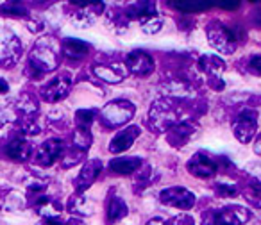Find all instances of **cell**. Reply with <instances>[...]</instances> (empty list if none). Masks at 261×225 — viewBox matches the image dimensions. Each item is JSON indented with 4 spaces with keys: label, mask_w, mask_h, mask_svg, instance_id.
<instances>
[{
    "label": "cell",
    "mask_w": 261,
    "mask_h": 225,
    "mask_svg": "<svg viewBox=\"0 0 261 225\" xmlns=\"http://www.w3.org/2000/svg\"><path fill=\"white\" fill-rule=\"evenodd\" d=\"M0 13H4V15H15V16H22L25 15V8L18 2H8V4L0 6Z\"/></svg>",
    "instance_id": "obj_28"
},
{
    "label": "cell",
    "mask_w": 261,
    "mask_h": 225,
    "mask_svg": "<svg viewBox=\"0 0 261 225\" xmlns=\"http://www.w3.org/2000/svg\"><path fill=\"white\" fill-rule=\"evenodd\" d=\"M217 193H218L220 196H234V195H236V188H234V186L218 184V186H217Z\"/></svg>",
    "instance_id": "obj_30"
},
{
    "label": "cell",
    "mask_w": 261,
    "mask_h": 225,
    "mask_svg": "<svg viewBox=\"0 0 261 225\" xmlns=\"http://www.w3.org/2000/svg\"><path fill=\"white\" fill-rule=\"evenodd\" d=\"M161 27H163V20L158 16H150L142 22V31L147 34H156L158 31H161Z\"/></svg>",
    "instance_id": "obj_27"
},
{
    "label": "cell",
    "mask_w": 261,
    "mask_h": 225,
    "mask_svg": "<svg viewBox=\"0 0 261 225\" xmlns=\"http://www.w3.org/2000/svg\"><path fill=\"white\" fill-rule=\"evenodd\" d=\"M83 154L81 150H77V154H73V150H70V152L65 154V159H63V164H65V168H70L73 163H79L81 159H83Z\"/></svg>",
    "instance_id": "obj_29"
},
{
    "label": "cell",
    "mask_w": 261,
    "mask_h": 225,
    "mask_svg": "<svg viewBox=\"0 0 261 225\" xmlns=\"http://www.w3.org/2000/svg\"><path fill=\"white\" fill-rule=\"evenodd\" d=\"M8 120H9V117L2 111V109H0V127H4V125L8 124Z\"/></svg>",
    "instance_id": "obj_34"
},
{
    "label": "cell",
    "mask_w": 261,
    "mask_h": 225,
    "mask_svg": "<svg viewBox=\"0 0 261 225\" xmlns=\"http://www.w3.org/2000/svg\"><path fill=\"white\" fill-rule=\"evenodd\" d=\"M160 200L165 206L177 207V209H192L195 206V195L186 188H167L160 193Z\"/></svg>",
    "instance_id": "obj_6"
},
{
    "label": "cell",
    "mask_w": 261,
    "mask_h": 225,
    "mask_svg": "<svg viewBox=\"0 0 261 225\" xmlns=\"http://www.w3.org/2000/svg\"><path fill=\"white\" fill-rule=\"evenodd\" d=\"M172 8L181 9L185 13H195V11H206L210 9L211 2H202V0H175V2H170Z\"/></svg>",
    "instance_id": "obj_22"
},
{
    "label": "cell",
    "mask_w": 261,
    "mask_h": 225,
    "mask_svg": "<svg viewBox=\"0 0 261 225\" xmlns=\"http://www.w3.org/2000/svg\"><path fill=\"white\" fill-rule=\"evenodd\" d=\"M70 207H72L73 213H83V214H91L93 213V204H88L86 200L83 199V195H75L70 202Z\"/></svg>",
    "instance_id": "obj_26"
},
{
    "label": "cell",
    "mask_w": 261,
    "mask_h": 225,
    "mask_svg": "<svg viewBox=\"0 0 261 225\" xmlns=\"http://www.w3.org/2000/svg\"><path fill=\"white\" fill-rule=\"evenodd\" d=\"M250 218V213L242 206H229L202 214V225H242Z\"/></svg>",
    "instance_id": "obj_3"
},
{
    "label": "cell",
    "mask_w": 261,
    "mask_h": 225,
    "mask_svg": "<svg viewBox=\"0 0 261 225\" xmlns=\"http://www.w3.org/2000/svg\"><path fill=\"white\" fill-rule=\"evenodd\" d=\"M259 61H261V55H254V58H252V63H250V66H252V72L254 73H259Z\"/></svg>",
    "instance_id": "obj_33"
},
{
    "label": "cell",
    "mask_w": 261,
    "mask_h": 225,
    "mask_svg": "<svg viewBox=\"0 0 261 225\" xmlns=\"http://www.w3.org/2000/svg\"><path fill=\"white\" fill-rule=\"evenodd\" d=\"M20 58V43L9 31L0 29V65L11 66Z\"/></svg>",
    "instance_id": "obj_9"
},
{
    "label": "cell",
    "mask_w": 261,
    "mask_h": 225,
    "mask_svg": "<svg viewBox=\"0 0 261 225\" xmlns=\"http://www.w3.org/2000/svg\"><path fill=\"white\" fill-rule=\"evenodd\" d=\"M179 120V111L175 107L174 102L167 100V98H160L152 104L149 112V124L150 129L156 132L170 131L174 125H177Z\"/></svg>",
    "instance_id": "obj_2"
},
{
    "label": "cell",
    "mask_w": 261,
    "mask_h": 225,
    "mask_svg": "<svg viewBox=\"0 0 261 225\" xmlns=\"http://www.w3.org/2000/svg\"><path fill=\"white\" fill-rule=\"evenodd\" d=\"M147 225H167V223H165V220H161V218H154V220H150Z\"/></svg>",
    "instance_id": "obj_35"
},
{
    "label": "cell",
    "mask_w": 261,
    "mask_h": 225,
    "mask_svg": "<svg viewBox=\"0 0 261 225\" xmlns=\"http://www.w3.org/2000/svg\"><path fill=\"white\" fill-rule=\"evenodd\" d=\"M257 131V112L254 109H245L238 117L234 125V134L238 142L249 143L256 136Z\"/></svg>",
    "instance_id": "obj_8"
},
{
    "label": "cell",
    "mask_w": 261,
    "mask_h": 225,
    "mask_svg": "<svg viewBox=\"0 0 261 225\" xmlns=\"http://www.w3.org/2000/svg\"><path fill=\"white\" fill-rule=\"evenodd\" d=\"M70 86H72V77H70V73H61V75H58L56 79H52L47 86L41 88L40 95L45 102L54 104V102H59L61 98H65L66 95H68Z\"/></svg>",
    "instance_id": "obj_7"
},
{
    "label": "cell",
    "mask_w": 261,
    "mask_h": 225,
    "mask_svg": "<svg viewBox=\"0 0 261 225\" xmlns=\"http://www.w3.org/2000/svg\"><path fill=\"white\" fill-rule=\"evenodd\" d=\"M142 166V159L140 157H115V159L109 161V168H111L115 174L120 175H129L135 170Z\"/></svg>",
    "instance_id": "obj_18"
},
{
    "label": "cell",
    "mask_w": 261,
    "mask_h": 225,
    "mask_svg": "<svg viewBox=\"0 0 261 225\" xmlns=\"http://www.w3.org/2000/svg\"><path fill=\"white\" fill-rule=\"evenodd\" d=\"M167 225H193V220H192V216H188V214H179V216H175L174 220Z\"/></svg>",
    "instance_id": "obj_31"
},
{
    "label": "cell",
    "mask_w": 261,
    "mask_h": 225,
    "mask_svg": "<svg viewBox=\"0 0 261 225\" xmlns=\"http://www.w3.org/2000/svg\"><path fill=\"white\" fill-rule=\"evenodd\" d=\"M95 109H79L75 112V120H77V127H83V129H90L91 124L95 120Z\"/></svg>",
    "instance_id": "obj_25"
},
{
    "label": "cell",
    "mask_w": 261,
    "mask_h": 225,
    "mask_svg": "<svg viewBox=\"0 0 261 225\" xmlns=\"http://www.w3.org/2000/svg\"><path fill=\"white\" fill-rule=\"evenodd\" d=\"M73 143H75V147L81 150V152H84V150L90 149L91 143H93V136H91V131H90V129L77 127L75 136H73Z\"/></svg>",
    "instance_id": "obj_24"
},
{
    "label": "cell",
    "mask_w": 261,
    "mask_h": 225,
    "mask_svg": "<svg viewBox=\"0 0 261 225\" xmlns=\"http://www.w3.org/2000/svg\"><path fill=\"white\" fill-rule=\"evenodd\" d=\"M217 170H218L217 164L207 156H204L202 152H197L195 156L188 161V172L195 175V177H200V179L213 177V175L217 174Z\"/></svg>",
    "instance_id": "obj_13"
},
{
    "label": "cell",
    "mask_w": 261,
    "mask_h": 225,
    "mask_svg": "<svg viewBox=\"0 0 261 225\" xmlns=\"http://www.w3.org/2000/svg\"><path fill=\"white\" fill-rule=\"evenodd\" d=\"M136 112V107L133 102L129 100H113L102 109V122L106 124V127H118L127 122L133 120Z\"/></svg>",
    "instance_id": "obj_4"
},
{
    "label": "cell",
    "mask_w": 261,
    "mask_h": 225,
    "mask_svg": "<svg viewBox=\"0 0 261 225\" xmlns=\"http://www.w3.org/2000/svg\"><path fill=\"white\" fill-rule=\"evenodd\" d=\"M218 8L222 9H227V11H232V9H236L240 6V2H217Z\"/></svg>",
    "instance_id": "obj_32"
},
{
    "label": "cell",
    "mask_w": 261,
    "mask_h": 225,
    "mask_svg": "<svg viewBox=\"0 0 261 225\" xmlns=\"http://www.w3.org/2000/svg\"><path fill=\"white\" fill-rule=\"evenodd\" d=\"M138 136H140V127L138 125H130V127L120 131L118 134L111 139V143H109V150L115 152V154L125 152V150L136 142Z\"/></svg>",
    "instance_id": "obj_14"
},
{
    "label": "cell",
    "mask_w": 261,
    "mask_h": 225,
    "mask_svg": "<svg viewBox=\"0 0 261 225\" xmlns=\"http://www.w3.org/2000/svg\"><path fill=\"white\" fill-rule=\"evenodd\" d=\"M125 66L129 68V72H133L135 75L145 77V75H149V73H152L154 61L145 50H133L127 55Z\"/></svg>",
    "instance_id": "obj_11"
},
{
    "label": "cell",
    "mask_w": 261,
    "mask_h": 225,
    "mask_svg": "<svg viewBox=\"0 0 261 225\" xmlns=\"http://www.w3.org/2000/svg\"><path fill=\"white\" fill-rule=\"evenodd\" d=\"M100 170H102V163L98 159L88 161V163L83 166V170H81L79 177H77V181H75L77 191H84V189L90 188V186L97 181Z\"/></svg>",
    "instance_id": "obj_15"
},
{
    "label": "cell",
    "mask_w": 261,
    "mask_h": 225,
    "mask_svg": "<svg viewBox=\"0 0 261 225\" xmlns=\"http://www.w3.org/2000/svg\"><path fill=\"white\" fill-rule=\"evenodd\" d=\"M63 52H65L68 58L79 59L90 52V45L81 40H75V38H66V40L63 41Z\"/></svg>",
    "instance_id": "obj_20"
},
{
    "label": "cell",
    "mask_w": 261,
    "mask_h": 225,
    "mask_svg": "<svg viewBox=\"0 0 261 225\" xmlns=\"http://www.w3.org/2000/svg\"><path fill=\"white\" fill-rule=\"evenodd\" d=\"M8 90H9L8 82H6V80L0 79V93H6V91H8Z\"/></svg>",
    "instance_id": "obj_36"
},
{
    "label": "cell",
    "mask_w": 261,
    "mask_h": 225,
    "mask_svg": "<svg viewBox=\"0 0 261 225\" xmlns=\"http://www.w3.org/2000/svg\"><path fill=\"white\" fill-rule=\"evenodd\" d=\"M199 66L207 77H210V82L213 84L215 90H222L224 82H222V72H224L225 65L222 59H218L217 55H204L200 58Z\"/></svg>",
    "instance_id": "obj_12"
},
{
    "label": "cell",
    "mask_w": 261,
    "mask_h": 225,
    "mask_svg": "<svg viewBox=\"0 0 261 225\" xmlns=\"http://www.w3.org/2000/svg\"><path fill=\"white\" fill-rule=\"evenodd\" d=\"M130 18H138V20H147L150 16H156V9H154L152 2H136V4L130 6L129 9Z\"/></svg>",
    "instance_id": "obj_23"
},
{
    "label": "cell",
    "mask_w": 261,
    "mask_h": 225,
    "mask_svg": "<svg viewBox=\"0 0 261 225\" xmlns=\"http://www.w3.org/2000/svg\"><path fill=\"white\" fill-rule=\"evenodd\" d=\"M59 55H61V45L54 38H40L36 41V45H34L33 52H31L29 66H27L25 73L36 79V77H41L43 73L52 72V70L58 68Z\"/></svg>",
    "instance_id": "obj_1"
},
{
    "label": "cell",
    "mask_w": 261,
    "mask_h": 225,
    "mask_svg": "<svg viewBox=\"0 0 261 225\" xmlns=\"http://www.w3.org/2000/svg\"><path fill=\"white\" fill-rule=\"evenodd\" d=\"M125 214H127V204L120 196H113L108 206V223L111 225L115 221L122 220Z\"/></svg>",
    "instance_id": "obj_21"
},
{
    "label": "cell",
    "mask_w": 261,
    "mask_h": 225,
    "mask_svg": "<svg viewBox=\"0 0 261 225\" xmlns=\"http://www.w3.org/2000/svg\"><path fill=\"white\" fill-rule=\"evenodd\" d=\"M33 149H31V143L25 138H15L8 147V156L15 161H25L31 157Z\"/></svg>",
    "instance_id": "obj_19"
},
{
    "label": "cell",
    "mask_w": 261,
    "mask_h": 225,
    "mask_svg": "<svg viewBox=\"0 0 261 225\" xmlns=\"http://www.w3.org/2000/svg\"><path fill=\"white\" fill-rule=\"evenodd\" d=\"M207 38H210L211 47L224 54H231L236 47V40H240L234 29H229L220 22H213V25L207 29Z\"/></svg>",
    "instance_id": "obj_5"
},
{
    "label": "cell",
    "mask_w": 261,
    "mask_h": 225,
    "mask_svg": "<svg viewBox=\"0 0 261 225\" xmlns=\"http://www.w3.org/2000/svg\"><path fill=\"white\" fill-rule=\"evenodd\" d=\"M197 132V125L193 122H182L168 131V143L174 147H181L186 142L192 139V136Z\"/></svg>",
    "instance_id": "obj_16"
},
{
    "label": "cell",
    "mask_w": 261,
    "mask_h": 225,
    "mask_svg": "<svg viewBox=\"0 0 261 225\" xmlns=\"http://www.w3.org/2000/svg\"><path fill=\"white\" fill-rule=\"evenodd\" d=\"M63 156V142L58 138L47 139L43 145L38 149L34 161L41 166H52L58 159H61Z\"/></svg>",
    "instance_id": "obj_10"
},
{
    "label": "cell",
    "mask_w": 261,
    "mask_h": 225,
    "mask_svg": "<svg viewBox=\"0 0 261 225\" xmlns=\"http://www.w3.org/2000/svg\"><path fill=\"white\" fill-rule=\"evenodd\" d=\"M93 73H95V77H98L100 80H106V82H109V84L120 82V80H123V77H125V72H123L118 65L93 66Z\"/></svg>",
    "instance_id": "obj_17"
}]
</instances>
